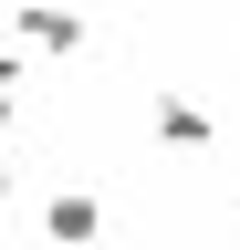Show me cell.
I'll return each mask as SVG.
<instances>
[{"mask_svg": "<svg viewBox=\"0 0 240 250\" xmlns=\"http://www.w3.org/2000/svg\"><path fill=\"white\" fill-rule=\"evenodd\" d=\"M52 240H94V198H52Z\"/></svg>", "mask_w": 240, "mask_h": 250, "instance_id": "2", "label": "cell"}, {"mask_svg": "<svg viewBox=\"0 0 240 250\" xmlns=\"http://www.w3.org/2000/svg\"><path fill=\"white\" fill-rule=\"evenodd\" d=\"M21 31H32L42 52H73V42H84V21H73V11H52V0H32V11H21Z\"/></svg>", "mask_w": 240, "mask_h": 250, "instance_id": "1", "label": "cell"}]
</instances>
